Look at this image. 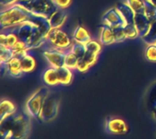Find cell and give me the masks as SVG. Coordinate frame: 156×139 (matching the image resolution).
I'll use <instances>...</instances> for the list:
<instances>
[{"mask_svg":"<svg viewBox=\"0 0 156 139\" xmlns=\"http://www.w3.org/2000/svg\"><path fill=\"white\" fill-rule=\"evenodd\" d=\"M27 114L14 113L0 120L2 139H27L30 131V120Z\"/></svg>","mask_w":156,"mask_h":139,"instance_id":"6da1fadb","label":"cell"},{"mask_svg":"<svg viewBox=\"0 0 156 139\" xmlns=\"http://www.w3.org/2000/svg\"><path fill=\"white\" fill-rule=\"evenodd\" d=\"M7 31L14 32L18 39L24 42L28 49L42 46L47 42V37L39 31V29L29 20L24 21L21 24L7 28Z\"/></svg>","mask_w":156,"mask_h":139,"instance_id":"7a4b0ae2","label":"cell"},{"mask_svg":"<svg viewBox=\"0 0 156 139\" xmlns=\"http://www.w3.org/2000/svg\"><path fill=\"white\" fill-rule=\"evenodd\" d=\"M30 13L22 6L15 4L1 11L0 26L1 29H7L28 20Z\"/></svg>","mask_w":156,"mask_h":139,"instance_id":"3957f363","label":"cell"},{"mask_svg":"<svg viewBox=\"0 0 156 139\" xmlns=\"http://www.w3.org/2000/svg\"><path fill=\"white\" fill-rule=\"evenodd\" d=\"M16 4L33 15L48 18L58 9L53 0H18Z\"/></svg>","mask_w":156,"mask_h":139,"instance_id":"277c9868","label":"cell"},{"mask_svg":"<svg viewBox=\"0 0 156 139\" xmlns=\"http://www.w3.org/2000/svg\"><path fill=\"white\" fill-rule=\"evenodd\" d=\"M49 95V90L47 87H41L37 90L26 103V113L31 117L37 118L45 99Z\"/></svg>","mask_w":156,"mask_h":139,"instance_id":"5b68a950","label":"cell"},{"mask_svg":"<svg viewBox=\"0 0 156 139\" xmlns=\"http://www.w3.org/2000/svg\"><path fill=\"white\" fill-rule=\"evenodd\" d=\"M58 107H59V99L53 96L48 95L45 99L39 116L37 119L42 122H49L55 119L58 114Z\"/></svg>","mask_w":156,"mask_h":139,"instance_id":"8992f818","label":"cell"},{"mask_svg":"<svg viewBox=\"0 0 156 139\" xmlns=\"http://www.w3.org/2000/svg\"><path fill=\"white\" fill-rule=\"evenodd\" d=\"M47 42L54 48L60 50H68L73 44L68 34L60 28H52L47 36Z\"/></svg>","mask_w":156,"mask_h":139,"instance_id":"52a82bcc","label":"cell"},{"mask_svg":"<svg viewBox=\"0 0 156 139\" xmlns=\"http://www.w3.org/2000/svg\"><path fill=\"white\" fill-rule=\"evenodd\" d=\"M66 53H67L66 50L53 48V49H48L43 51V56L50 64L51 66L55 68H58L64 66Z\"/></svg>","mask_w":156,"mask_h":139,"instance_id":"ba28073f","label":"cell"},{"mask_svg":"<svg viewBox=\"0 0 156 139\" xmlns=\"http://www.w3.org/2000/svg\"><path fill=\"white\" fill-rule=\"evenodd\" d=\"M106 131L112 135H124L129 131L126 122L118 117H111L105 123Z\"/></svg>","mask_w":156,"mask_h":139,"instance_id":"9c48e42d","label":"cell"},{"mask_svg":"<svg viewBox=\"0 0 156 139\" xmlns=\"http://www.w3.org/2000/svg\"><path fill=\"white\" fill-rule=\"evenodd\" d=\"M102 22L103 25H106L110 27H116L120 25H124L126 24L123 17L119 13L116 7L110 8L104 13L102 16Z\"/></svg>","mask_w":156,"mask_h":139,"instance_id":"30bf717a","label":"cell"},{"mask_svg":"<svg viewBox=\"0 0 156 139\" xmlns=\"http://www.w3.org/2000/svg\"><path fill=\"white\" fill-rule=\"evenodd\" d=\"M28 20L31 21L39 29V31L43 34V36H46V37L48 35L49 31L52 29L50 22H49V19L48 17L33 15V14L30 13V16H29Z\"/></svg>","mask_w":156,"mask_h":139,"instance_id":"8fae6325","label":"cell"},{"mask_svg":"<svg viewBox=\"0 0 156 139\" xmlns=\"http://www.w3.org/2000/svg\"><path fill=\"white\" fill-rule=\"evenodd\" d=\"M134 25L138 30L139 36L143 38L148 33L152 23L144 14H135Z\"/></svg>","mask_w":156,"mask_h":139,"instance_id":"7c38bea8","label":"cell"},{"mask_svg":"<svg viewBox=\"0 0 156 139\" xmlns=\"http://www.w3.org/2000/svg\"><path fill=\"white\" fill-rule=\"evenodd\" d=\"M67 12L65 9L62 8H58L49 17V22L51 25L52 28H60L66 22L67 20Z\"/></svg>","mask_w":156,"mask_h":139,"instance_id":"4fadbf2b","label":"cell"},{"mask_svg":"<svg viewBox=\"0 0 156 139\" xmlns=\"http://www.w3.org/2000/svg\"><path fill=\"white\" fill-rule=\"evenodd\" d=\"M6 72L13 77H19L24 73L21 67V61L19 57L14 56L5 64Z\"/></svg>","mask_w":156,"mask_h":139,"instance_id":"5bb4252c","label":"cell"},{"mask_svg":"<svg viewBox=\"0 0 156 139\" xmlns=\"http://www.w3.org/2000/svg\"><path fill=\"white\" fill-rule=\"evenodd\" d=\"M116 8L119 11V13L122 15V16L123 17V19H124V21H125L126 24H134L135 13L129 6V5L126 2L125 3H120V4H118L117 6H116Z\"/></svg>","mask_w":156,"mask_h":139,"instance_id":"9a60e30c","label":"cell"},{"mask_svg":"<svg viewBox=\"0 0 156 139\" xmlns=\"http://www.w3.org/2000/svg\"><path fill=\"white\" fill-rule=\"evenodd\" d=\"M99 39H100V42L102 45H105V46H109V45H112V44L115 43L112 28L106 25H102L101 26Z\"/></svg>","mask_w":156,"mask_h":139,"instance_id":"2e32d148","label":"cell"},{"mask_svg":"<svg viewBox=\"0 0 156 139\" xmlns=\"http://www.w3.org/2000/svg\"><path fill=\"white\" fill-rule=\"evenodd\" d=\"M74 42L77 43H80L83 45L88 44L91 39V36L90 35V33L81 25H79L76 27L74 33H73V36H72Z\"/></svg>","mask_w":156,"mask_h":139,"instance_id":"e0dca14e","label":"cell"},{"mask_svg":"<svg viewBox=\"0 0 156 139\" xmlns=\"http://www.w3.org/2000/svg\"><path fill=\"white\" fill-rule=\"evenodd\" d=\"M18 37L14 32L8 31L7 33L2 32L0 35V46H5V47H10L12 48L17 42H18Z\"/></svg>","mask_w":156,"mask_h":139,"instance_id":"ac0fdd59","label":"cell"},{"mask_svg":"<svg viewBox=\"0 0 156 139\" xmlns=\"http://www.w3.org/2000/svg\"><path fill=\"white\" fill-rule=\"evenodd\" d=\"M43 79L45 83L48 86H56L59 84L58 69L53 66L48 68L43 74Z\"/></svg>","mask_w":156,"mask_h":139,"instance_id":"d6986e66","label":"cell"},{"mask_svg":"<svg viewBox=\"0 0 156 139\" xmlns=\"http://www.w3.org/2000/svg\"><path fill=\"white\" fill-rule=\"evenodd\" d=\"M16 112V107L13 102H11L7 99H4L1 101V104H0V120L5 118L6 117L10 116Z\"/></svg>","mask_w":156,"mask_h":139,"instance_id":"ffe728a7","label":"cell"},{"mask_svg":"<svg viewBox=\"0 0 156 139\" xmlns=\"http://www.w3.org/2000/svg\"><path fill=\"white\" fill-rule=\"evenodd\" d=\"M58 74V80L59 84L61 85H69L72 81L73 75L71 72V69L63 66L61 67L57 68Z\"/></svg>","mask_w":156,"mask_h":139,"instance_id":"44dd1931","label":"cell"},{"mask_svg":"<svg viewBox=\"0 0 156 139\" xmlns=\"http://www.w3.org/2000/svg\"><path fill=\"white\" fill-rule=\"evenodd\" d=\"M20 61H21V67H22V70H23L24 73L32 72L36 67V60H35V58L32 56L28 55V54H27L23 57H21Z\"/></svg>","mask_w":156,"mask_h":139,"instance_id":"7402d4cb","label":"cell"},{"mask_svg":"<svg viewBox=\"0 0 156 139\" xmlns=\"http://www.w3.org/2000/svg\"><path fill=\"white\" fill-rule=\"evenodd\" d=\"M144 15L147 16V18L150 20L151 23H154L156 21V6L151 3L149 0H144Z\"/></svg>","mask_w":156,"mask_h":139,"instance_id":"603a6c76","label":"cell"},{"mask_svg":"<svg viewBox=\"0 0 156 139\" xmlns=\"http://www.w3.org/2000/svg\"><path fill=\"white\" fill-rule=\"evenodd\" d=\"M79 58L75 54H73L70 50L67 51L66 56H65V61H64V66L70 68V69H77Z\"/></svg>","mask_w":156,"mask_h":139,"instance_id":"cb8c5ba5","label":"cell"},{"mask_svg":"<svg viewBox=\"0 0 156 139\" xmlns=\"http://www.w3.org/2000/svg\"><path fill=\"white\" fill-rule=\"evenodd\" d=\"M135 14H144V0H125Z\"/></svg>","mask_w":156,"mask_h":139,"instance_id":"d4e9b609","label":"cell"},{"mask_svg":"<svg viewBox=\"0 0 156 139\" xmlns=\"http://www.w3.org/2000/svg\"><path fill=\"white\" fill-rule=\"evenodd\" d=\"M143 40L147 45H156V21L152 23L148 33L143 37Z\"/></svg>","mask_w":156,"mask_h":139,"instance_id":"484cf974","label":"cell"},{"mask_svg":"<svg viewBox=\"0 0 156 139\" xmlns=\"http://www.w3.org/2000/svg\"><path fill=\"white\" fill-rule=\"evenodd\" d=\"M13 57H14V52H13L12 48L0 46V61H1V64H6Z\"/></svg>","mask_w":156,"mask_h":139,"instance_id":"4316f807","label":"cell"},{"mask_svg":"<svg viewBox=\"0 0 156 139\" xmlns=\"http://www.w3.org/2000/svg\"><path fill=\"white\" fill-rule=\"evenodd\" d=\"M69 50L73 54H75L79 59L82 58L84 56V55L86 54V52H87L86 46L83 45V44H80V43H77V42H74L72 44V46H70Z\"/></svg>","mask_w":156,"mask_h":139,"instance_id":"83f0119b","label":"cell"},{"mask_svg":"<svg viewBox=\"0 0 156 139\" xmlns=\"http://www.w3.org/2000/svg\"><path fill=\"white\" fill-rule=\"evenodd\" d=\"M124 32H125L127 39H135L139 36L138 30L134 24H125Z\"/></svg>","mask_w":156,"mask_h":139,"instance_id":"f1b7e54d","label":"cell"},{"mask_svg":"<svg viewBox=\"0 0 156 139\" xmlns=\"http://www.w3.org/2000/svg\"><path fill=\"white\" fill-rule=\"evenodd\" d=\"M112 28L115 43H120L127 39L125 32H124V25H120V26L112 27Z\"/></svg>","mask_w":156,"mask_h":139,"instance_id":"f546056e","label":"cell"},{"mask_svg":"<svg viewBox=\"0 0 156 139\" xmlns=\"http://www.w3.org/2000/svg\"><path fill=\"white\" fill-rule=\"evenodd\" d=\"M101 42H98L96 40H90L88 44H86V48L88 51L93 53V54H96V55H99L101 51Z\"/></svg>","mask_w":156,"mask_h":139,"instance_id":"4dcf8cb0","label":"cell"},{"mask_svg":"<svg viewBox=\"0 0 156 139\" xmlns=\"http://www.w3.org/2000/svg\"><path fill=\"white\" fill-rule=\"evenodd\" d=\"M145 57L150 62H156V45H148L145 50Z\"/></svg>","mask_w":156,"mask_h":139,"instance_id":"1f68e13d","label":"cell"},{"mask_svg":"<svg viewBox=\"0 0 156 139\" xmlns=\"http://www.w3.org/2000/svg\"><path fill=\"white\" fill-rule=\"evenodd\" d=\"M88 64H89V66H92L95 63H96V61H97V58H98V55H96V54H93V53H91V52H90V51H88L87 50V52H86V54L84 55V56L82 57Z\"/></svg>","mask_w":156,"mask_h":139,"instance_id":"d6a6232c","label":"cell"},{"mask_svg":"<svg viewBox=\"0 0 156 139\" xmlns=\"http://www.w3.org/2000/svg\"><path fill=\"white\" fill-rule=\"evenodd\" d=\"M90 66H89V64L83 59V58H80L79 59V62H78V66H77V70H79L80 72H86L89 70Z\"/></svg>","mask_w":156,"mask_h":139,"instance_id":"836d02e7","label":"cell"},{"mask_svg":"<svg viewBox=\"0 0 156 139\" xmlns=\"http://www.w3.org/2000/svg\"><path fill=\"white\" fill-rule=\"evenodd\" d=\"M53 2L58 8H62V9H66L71 4V0H53Z\"/></svg>","mask_w":156,"mask_h":139,"instance_id":"e575fe53","label":"cell"},{"mask_svg":"<svg viewBox=\"0 0 156 139\" xmlns=\"http://www.w3.org/2000/svg\"><path fill=\"white\" fill-rule=\"evenodd\" d=\"M18 0H0V3H1V5L2 6H5V7H8L12 5H15Z\"/></svg>","mask_w":156,"mask_h":139,"instance_id":"d590c367","label":"cell"},{"mask_svg":"<svg viewBox=\"0 0 156 139\" xmlns=\"http://www.w3.org/2000/svg\"><path fill=\"white\" fill-rule=\"evenodd\" d=\"M153 117H154V118L156 120V107H154V110H153Z\"/></svg>","mask_w":156,"mask_h":139,"instance_id":"8d00e7d4","label":"cell"},{"mask_svg":"<svg viewBox=\"0 0 156 139\" xmlns=\"http://www.w3.org/2000/svg\"><path fill=\"white\" fill-rule=\"evenodd\" d=\"M149 1H150L151 3H153V4L156 6V0H149Z\"/></svg>","mask_w":156,"mask_h":139,"instance_id":"74e56055","label":"cell"},{"mask_svg":"<svg viewBox=\"0 0 156 139\" xmlns=\"http://www.w3.org/2000/svg\"></svg>","mask_w":156,"mask_h":139,"instance_id":"f35d334b","label":"cell"}]
</instances>
